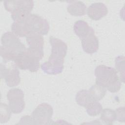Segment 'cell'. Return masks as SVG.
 Returning a JSON list of instances; mask_svg holds the SVG:
<instances>
[{
	"mask_svg": "<svg viewBox=\"0 0 125 125\" xmlns=\"http://www.w3.org/2000/svg\"><path fill=\"white\" fill-rule=\"evenodd\" d=\"M0 55L2 58L4 63L9 61H14L16 57L19 55L2 45L0 47Z\"/></svg>",
	"mask_w": 125,
	"mask_h": 125,
	"instance_id": "19",
	"label": "cell"
},
{
	"mask_svg": "<svg viewBox=\"0 0 125 125\" xmlns=\"http://www.w3.org/2000/svg\"><path fill=\"white\" fill-rule=\"evenodd\" d=\"M116 120L120 122H125V107H120L116 109Z\"/></svg>",
	"mask_w": 125,
	"mask_h": 125,
	"instance_id": "23",
	"label": "cell"
},
{
	"mask_svg": "<svg viewBox=\"0 0 125 125\" xmlns=\"http://www.w3.org/2000/svg\"><path fill=\"white\" fill-rule=\"evenodd\" d=\"M26 40L29 47L26 49V51L31 56L42 60L43 57V45L44 39L42 35L32 33L26 37Z\"/></svg>",
	"mask_w": 125,
	"mask_h": 125,
	"instance_id": "4",
	"label": "cell"
},
{
	"mask_svg": "<svg viewBox=\"0 0 125 125\" xmlns=\"http://www.w3.org/2000/svg\"><path fill=\"white\" fill-rule=\"evenodd\" d=\"M96 83L106 88L111 93L119 91L121 87V81L117 70L113 67L105 65H100L94 70Z\"/></svg>",
	"mask_w": 125,
	"mask_h": 125,
	"instance_id": "2",
	"label": "cell"
},
{
	"mask_svg": "<svg viewBox=\"0 0 125 125\" xmlns=\"http://www.w3.org/2000/svg\"><path fill=\"white\" fill-rule=\"evenodd\" d=\"M83 50L88 54L96 52L99 49V40L95 35L94 29L91 27L88 34L81 40Z\"/></svg>",
	"mask_w": 125,
	"mask_h": 125,
	"instance_id": "10",
	"label": "cell"
},
{
	"mask_svg": "<svg viewBox=\"0 0 125 125\" xmlns=\"http://www.w3.org/2000/svg\"><path fill=\"white\" fill-rule=\"evenodd\" d=\"M106 90V88L95 83L91 86L88 91L93 100L94 101L99 102L104 97Z\"/></svg>",
	"mask_w": 125,
	"mask_h": 125,
	"instance_id": "17",
	"label": "cell"
},
{
	"mask_svg": "<svg viewBox=\"0 0 125 125\" xmlns=\"http://www.w3.org/2000/svg\"><path fill=\"white\" fill-rule=\"evenodd\" d=\"M108 13L106 6L102 2L92 3L87 8L88 16L93 20L98 21L105 16Z\"/></svg>",
	"mask_w": 125,
	"mask_h": 125,
	"instance_id": "11",
	"label": "cell"
},
{
	"mask_svg": "<svg viewBox=\"0 0 125 125\" xmlns=\"http://www.w3.org/2000/svg\"><path fill=\"white\" fill-rule=\"evenodd\" d=\"M20 122H19V123L17 124H32L35 125L34 122L33 121V119L32 117V116L26 115L22 117V118L21 119Z\"/></svg>",
	"mask_w": 125,
	"mask_h": 125,
	"instance_id": "24",
	"label": "cell"
},
{
	"mask_svg": "<svg viewBox=\"0 0 125 125\" xmlns=\"http://www.w3.org/2000/svg\"><path fill=\"white\" fill-rule=\"evenodd\" d=\"M53 113L52 107L46 103L40 104L32 113L35 125L54 124L52 120Z\"/></svg>",
	"mask_w": 125,
	"mask_h": 125,
	"instance_id": "3",
	"label": "cell"
},
{
	"mask_svg": "<svg viewBox=\"0 0 125 125\" xmlns=\"http://www.w3.org/2000/svg\"><path fill=\"white\" fill-rule=\"evenodd\" d=\"M1 42L2 46L18 55L24 52L26 49L25 45L12 32H7L4 33L1 36Z\"/></svg>",
	"mask_w": 125,
	"mask_h": 125,
	"instance_id": "8",
	"label": "cell"
},
{
	"mask_svg": "<svg viewBox=\"0 0 125 125\" xmlns=\"http://www.w3.org/2000/svg\"><path fill=\"white\" fill-rule=\"evenodd\" d=\"M25 21L29 25L32 33L41 35H46L49 30V24L46 20L41 16L30 13Z\"/></svg>",
	"mask_w": 125,
	"mask_h": 125,
	"instance_id": "7",
	"label": "cell"
},
{
	"mask_svg": "<svg viewBox=\"0 0 125 125\" xmlns=\"http://www.w3.org/2000/svg\"><path fill=\"white\" fill-rule=\"evenodd\" d=\"M4 79L7 86L14 87L17 86L21 82L20 71L17 67H14L12 69H9Z\"/></svg>",
	"mask_w": 125,
	"mask_h": 125,
	"instance_id": "14",
	"label": "cell"
},
{
	"mask_svg": "<svg viewBox=\"0 0 125 125\" xmlns=\"http://www.w3.org/2000/svg\"><path fill=\"white\" fill-rule=\"evenodd\" d=\"M75 99L78 104L86 108L94 101L88 90L86 89H83L78 91L76 94Z\"/></svg>",
	"mask_w": 125,
	"mask_h": 125,
	"instance_id": "16",
	"label": "cell"
},
{
	"mask_svg": "<svg viewBox=\"0 0 125 125\" xmlns=\"http://www.w3.org/2000/svg\"><path fill=\"white\" fill-rule=\"evenodd\" d=\"M91 28V27H90L86 21L82 20L76 21L73 25V30L80 40L88 34Z\"/></svg>",
	"mask_w": 125,
	"mask_h": 125,
	"instance_id": "15",
	"label": "cell"
},
{
	"mask_svg": "<svg viewBox=\"0 0 125 125\" xmlns=\"http://www.w3.org/2000/svg\"><path fill=\"white\" fill-rule=\"evenodd\" d=\"M40 60L29 54L26 51L20 54L14 60L16 67L30 72H37L40 68Z\"/></svg>",
	"mask_w": 125,
	"mask_h": 125,
	"instance_id": "6",
	"label": "cell"
},
{
	"mask_svg": "<svg viewBox=\"0 0 125 125\" xmlns=\"http://www.w3.org/2000/svg\"><path fill=\"white\" fill-rule=\"evenodd\" d=\"M3 5L5 9L11 14L17 12L30 13L34 7L33 0H4Z\"/></svg>",
	"mask_w": 125,
	"mask_h": 125,
	"instance_id": "9",
	"label": "cell"
},
{
	"mask_svg": "<svg viewBox=\"0 0 125 125\" xmlns=\"http://www.w3.org/2000/svg\"><path fill=\"white\" fill-rule=\"evenodd\" d=\"M67 9L72 16H83L86 13V6L81 1H70Z\"/></svg>",
	"mask_w": 125,
	"mask_h": 125,
	"instance_id": "13",
	"label": "cell"
},
{
	"mask_svg": "<svg viewBox=\"0 0 125 125\" xmlns=\"http://www.w3.org/2000/svg\"><path fill=\"white\" fill-rule=\"evenodd\" d=\"M102 110L101 104L98 102L94 101L86 108V112L89 116H95L101 113Z\"/></svg>",
	"mask_w": 125,
	"mask_h": 125,
	"instance_id": "22",
	"label": "cell"
},
{
	"mask_svg": "<svg viewBox=\"0 0 125 125\" xmlns=\"http://www.w3.org/2000/svg\"><path fill=\"white\" fill-rule=\"evenodd\" d=\"M49 42L51 45V53L47 62L42 64V70L49 75H57L62 72L63 62L66 55L67 46L62 41L51 36Z\"/></svg>",
	"mask_w": 125,
	"mask_h": 125,
	"instance_id": "1",
	"label": "cell"
},
{
	"mask_svg": "<svg viewBox=\"0 0 125 125\" xmlns=\"http://www.w3.org/2000/svg\"><path fill=\"white\" fill-rule=\"evenodd\" d=\"M101 113L100 119L105 124L111 125L116 120V112L112 109H103Z\"/></svg>",
	"mask_w": 125,
	"mask_h": 125,
	"instance_id": "18",
	"label": "cell"
},
{
	"mask_svg": "<svg viewBox=\"0 0 125 125\" xmlns=\"http://www.w3.org/2000/svg\"><path fill=\"white\" fill-rule=\"evenodd\" d=\"M11 110L8 105L4 103L0 104V122L1 123H7L11 117Z\"/></svg>",
	"mask_w": 125,
	"mask_h": 125,
	"instance_id": "21",
	"label": "cell"
},
{
	"mask_svg": "<svg viewBox=\"0 0 125 125\" xmlns=\"http://www.w3.org/2000/svg\"><path fill=\"white\" fill-rule=\"evenodd\" d=\"M6 96L12 113L18 114L23 111L25 107V102L24 93L22 90L18 88H12L8 91Z\"/></svg>",
	"mask_w": 125,
	"mask_h": 125,
	"instance_id": "5",
	"label": "cell"
},
{
	"mask_svg": "<svg viewBox=\"0 0 125 125\" xmlns=\"http://www.w3.org/2000/svg\"><path fill=\"white\" fill-rule=\"evenodd\" d=\"M11 30L16 35L20 37H26L32 33L29 25L25 20L20 22L14 21L11 25Z\"/></svg>",
	"mask_w": 125,
	"mask_h": 125,
	"instance_id": "12",
	"label": "cell"
},
{
	"mask_svg": "<svg viewBox=\"0 0 125 125\" xmlns=\"http://www.w3.org/2000/svg\"><path fill=\"white\" fill-rule=\"evenodd\" d=\"M125 57L123 56H119L115 59V67L116 70L120 73L121 81L125 82Z\"/></svg>",
	"mask_w": 125,
	"mask_h": 125,
	"instance_id": "20",
	"label": "cell"
}]
</instances>
